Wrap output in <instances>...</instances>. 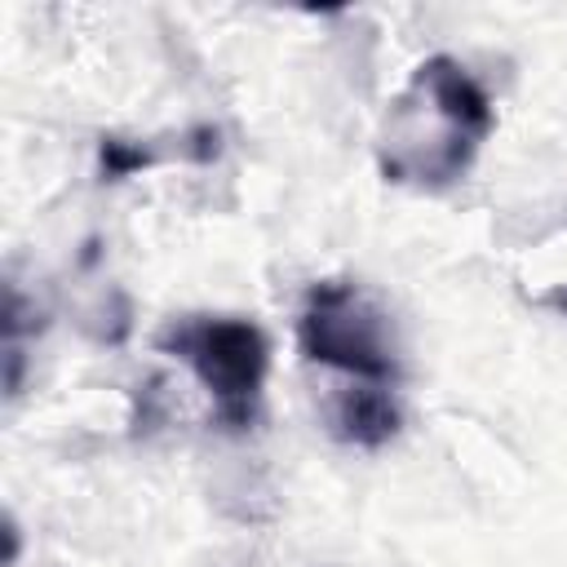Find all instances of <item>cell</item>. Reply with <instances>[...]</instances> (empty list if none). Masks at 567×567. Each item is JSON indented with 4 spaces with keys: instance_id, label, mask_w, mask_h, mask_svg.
I'll list each match as a JSON object with an SVG mask.
<instances>
[{
    "instance_id": "5",
    "label": "cell",
    "mask_w": 567,
    "mask_h": 567,
    "mask_svg": "<svg viewBox=\"0 0 567 567\" xmlns=\"http://www.w3.org/2000/svg\"><path fill=\"white\" fill-rule=\"evenodd\" d=\"M97 164H102V177H106V182H120V177H128V173L155 164V155H151L146 146L124 142V137H102V146H97Z\"/></svg>"
},
{
    "instance_id": "3",
    "label": "cell",
    "mask_w": 567,
    "mask_h": 567,
    "mask_svg": "<svg viewBox=\"0 0 567 567\" xmlns=\"http://www.w3.org/2000/svg\"><path fill=\"white\" fill-rule=\"evenodd\" d=\"M297 346L310 363L337 368L363 385L399 381V346L385 310L350 279H319L306 288L297 315Z\"/></svg>"
},
{
    "instance_id": "6",
    "label": "cell",
    "mask_w": 567,
    "mask_h": 567,
    "mask_svg": "<svg viewBox=\"0 0 567 567\" xmlns=\"http://www.w3.org/2000/svg\"><path fill=\"white\" fill-rule=\"evenodd\" d=\"M554 306H558V310H567V292H563V297H558V301H554Z\"/></svg>"
},
{
    "instance_id": "4",
    "label": "cell",
    "mask_w": 567,
    "mask_h": 567,
    "mask_svg": "<svg viewBox=\"0 0 567 567\" xmlns=\"http://www.w3.org/2000/svg\"><path fill=\"white\" fill-rule=\"evenodd\" d=\"M399 425H403V412H399L390 385L354 381L328 408V430L341 443H354V447H381V443H390L399 434Z\"/></svg>"
},
{
    "instance_id": "2",
    "label": "cell",
    "mask_w": 567,
    "mask_h": 567,
    "mask_svg": "<svg viewBox=\"0 0 567 567\" xmlns=\"http://www.w3.org/2000/svg\"><path fill=\"white\" fill-rule=\"evenodd\" d=\"M155 346L182 359L213 399V416L226 430H252L261 416V390L270 372V341L239 315H182L155 332Z\"/></svg>"
},
{
    "instance_id": "1",
    "label": "cell",
    "mask_w": 567,
    "mask_h": 567,
    "mask_svg": "<svg viewBox=\"0 0 567 567\" xmlns=\"http://www.w3.org/2000/svg\"><path fill=\"white\" fill-rule=\"evenodd\" d=\"M492 128L496 111L483 84L456 58L434 53L412 71L403 93L390 102L377 159L385 182L439 190L470 173Z\"/></svg>"
}]
</instances>
